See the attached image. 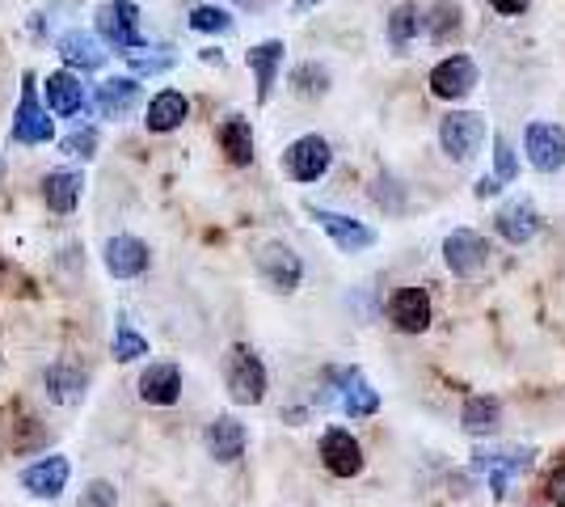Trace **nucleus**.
<instances>
[{
  "mask_svg": "<svg viewBox=\"0 0 565 507\" xmlns=\"http://www.w3.org/2000/svg\"><path fill=\"white\" fill-rule=\"evenodd\" d=\"M224 385H228V398L236 406H258L266 398V363L258 360L254 347L236 342L224 351Z\"/></svg>",
  "mask_w": 565,
  "mask_h": 507,
  "instance_id": "1",
  "label": "nucleus"
},
{
  "mask_svg": "<svg viewBox=\"0 0 565 507\" xmlns=\"http://www.w3.org/2000/svg\"><path fill=\"white\" fill-rule=\"evenodd\" d=\"M13 145H47L55 136V123H51L47 106L39 102V81L34 73L22 76V97H18V110H13Z\"/></svg>",
  "mask_w": 565,
  "mask_h": 507,
  "instance_id": "2",
  "label": "nucleus"
},
{
  "mask_svg": "<svg viewBox=\"0 0 565 507\" xmlns=\"http://www.w3.org/2000/svg\"><path fill=\"white\" fill-rule=\"evenodd\" d=\"M97 34H102V43L115 51H136L143 47V34H140V9L131 4V0H106L102 9H97Z\"/></svg>",
  "mask_w": 565,
  "mask_h": 507,
  "instance_id": "3",
  "label": "nucleus"
},
{
  "mask_svg": "<svg viewBox=\"0 0 565 507\" xmlns=\"http://www.w3.org/2000/svg\"><path fill=\"white\" fill-rule=\"evenodd\" d=\"M439 145L451 161H472L486 145V119L477 110H451L439 123Z\"/></svg>",
  "mask_w": 565,
  "mask_h": 507,
  "instance_id": "4",
  "label": "nucleus"
},
{
  "mask_svg": "<svg viewBox=\"0 0 565 507\" xmlns=\"http://www.w3.org/2000/svg\"><path fill=\"white\" fill-rule=\"evenodd\" d=\"M330 166H333V148L326 136H300V140H291L287 152H282V169L296 182H317V178L330 173Z\"/></svg>",
  "mask_w": 565,
  "mask_h": 507,
  "instance_id": "5",
  "label": "nucleus"
},
{
  "mask_svg": "<svg viewBox=\"0 0 565 507\" xmlns=\"http://www.w3.org/2000/svg\"><path fill=\"white\" fill-rule=\"evenodd\" d=\"M523 152L541 173H557L565 166V127L557 123H527L523 127Z\"/></svg>",
  "mask_w": 565,
  "mask_h": 507,
  "instance_id": "6",
  "label": "nucleus"
},
{
  "mask_svg": "<svg viewBox=\"0 0 565 507\" xmlns=\"http://www.w3.org/2000/svg\"><path fill=\"white\" fill-rule=\"evenodd\" d=\"M258 275L275 292H296L300 279H305V263H300V254H296L291 245L266 242L258 250Z\"/></svg>",
  "mask_w": 565,
  "mask_h": 507,
  "instance_id": "7",
  "label": "nucleus"
},
{
  "mask_svg": "<svg viewBox=\"0 0 565 507\" xmlns=\"http://www.w3.org/2000/svg\"><path fill=\"white\" fill-rule=\"evenodd\" d=\"M308 216L326 229V237H330L342 254H359V250H372V245H376V229H367L363 220L330 212V208H308Z\"/></svg>",
  "mask_w": 565,
  "mask_h": 507,
  "instance_id": "8",
  "label": "nucleus"
},
{
  "mask_svg": "<svg viewBox=\"0 0 565 507\" xmlns=\"http://www.w3.org/2000/svg\"><path fill=\"white\" fill-rule=\"evenodd\" d=\"M486 258H490V245H486V237L477 229H451L448 237H444V263H448L451 275L469 279V275H477L486 266Z\"/></svg>",
  "mask_w": 565,
  "mask_h": 507,
  "instance_id": "9",
  "label": "nucleus"
},
{
  "mask_svg": "<svg viewBox=\"0 0 565 507\" xmlns=\"http://www.w3.org/2000/svg\"><path fill=\"white\" fill-rule=\"evenodd\" d=\"M477 89V64L472 55H448L444 64L430 68V94L444 97V102H460Z\"/></svg>",
  "mask_w": 565,
  "mask_h": 507,
  "instance_id": "10",
  "label": "nucleus"
},
{
  "mask_svg": "<svg viewBox=\"0 0 565 507\" xmlns=\"http://www.w3.org/2000/svg\"><path fill=\"white\" fill-rule=\"evenodd\" d=\"M321 465L330 469L333 478H354L359 469H363V448H359V440L351 432H342V427H330V432L321 435Z\"/></svg>",
  "mask_w": 565,
  "mask_h": 507,
  "instance_id": "11",
  "label": "nucleus"
},
{
  "mask_svg": "<svg viewBox=\"0 0 565 507\" xmlns=\"http://www.w3.org/2000/svg\"><path fill=\"white\" fill-rule=\"evenodd\" d=\"M60 60L68 64L72 73H97L102 64H106V43H102V34H89V30H68V34H60Z\"/></svg>",
  "mask_w": 565,
  "mask_h": 507,
  "instance_id": "12",
  "label": "nucleus"
},
{
  "mask_svg": "<svg viewBox=\"0 0 565 507\" xmlns=\"http://www.w3.org/2000/svg\"><path fill=\"white\" fill-rule=\"evenodd\" d=\"M388 321L401 335H423L430 326V296L426 288H397L388 300Z\"/></svg>",
  "mask_w": 565,
  "mask_h": 507,
  "instance_id": "13",
  "label": "nucleus"
},
{
  "mask_svg": "<svg viewBox=\"0 0 565 507\" xmlns=\"http://www.w3.org/2000/svg\"><path fill=\"white\" fill-rule=\"evenodd\" d=\"M102 263H106V271H110L115 279H136V275L148 271V245H143L140 237L118 233V237H110L106 250H102Z\"/></svg>",
  "mask_w": 565,
  "mask_h": 507,
  "instance_id": "14",
  "label": "nucleus"
},
{
  "mask_svg": "<svg viewBox=\"0 0 565 507\" xmlns=\"http://www.w3.org/2000/svg\"><path fill=\"white\" fill-rule=\"evenodd\" d=\"M68 474H72L68 457L55 453V457H43V461H34L30 469H22V486L34 499H60L64 486H68Z\"/></svg>",
  "mask_w": 565,
  "mask_h": 507,
  "instance_id": "15",
  "label": "nucleus"
},
{
  "mask_svg": "<svg viewBox=\"0 0 565 507\" xmlns=\"http://www.w3.org/2000/svg\"><path fill=\"white\" fill-rule=\"evenodd\" d=\"M245 423H236L233 414H215L212 423H207V435H203V444H207V453H212L220 465H233V461L245 457Z\"/></svg>",
  "mask_w": 565,
  "mask_h": 507,
  "instance_id": "16",
  "label": "nucleus"
},
{
  "mask_svg": "<svg viewBox=\"0 0 565 507\" xmlns=\"http://www.w3.org/2000/svg\"><path fill=\"white\" fill-rule=\"evenodd\" d=\"M140 398L148 406H173L182 398V368L178 363H148L140 372Z\"/></svg>",
  "mask_w": 565,
  "mask_h": 507,
  "instance_id": "17",
  "label": "nucleus"
},
{
  "mask_svg": "<svg viewBox=\"0 0 565 507\" xmlns=\"http://www.w3.org/2000/svg\"><path fill=\"white\" fill-rule=\"evenodd\" d=\"M43 94H47V110L51 115H85V106H89V94H85V85H81V73H51L43 81Z\"/></svg>",
  "mask_w": 565,
  "mask_h": 507,
  "instance_id": "18",
  "label": "nucleus"
},
{
  "mask_svg": "<svg viewBox=\"0 0 565 507\" xmlns=\"http://www.w3.org/2000/svg\"><path fill=\"white\" fill-rule=\"evenodd\" d=\"M94 102L102 119H127L140 106V85H136V76H110V81L97 85Z\"/></svg>",
  "mask_w": 565,
  "mask_h": 507,
  "instance_id": "19",
  "label": "nucleus"
},
{
  "mask_svg": "<svg viewBox=\"0 0 565 507\" xmlns=\"http://www.w3.org/2000/svg\"><path fill=\"white\" fill-rule=\"evenodd\" d=\"M494 224H498V233H502L511 245H527L536 233H541V212H536V203L515 199V203H507V208L498 212Z\"/></svg>",
  "mask_w": 565,
  "mask_h": 507,
  "instance_id": "20",
  "label": "nucleus"
},
{
  "mask_svg": "<svg viewBox=\"0 0 565 507\" xmlns=\"http://www.w3.org/2000/svg\"><path fill=\"white\" fill-rule=\"evenodd\" d=\"M81 194H85V178L76 169H55V173L43 178V203H47L51 212H60V216L76 212Z\"/></svg>",
  "mask_w": 565,
  "mask_h": 507,
  "instance_id": "21",
  "label": "nucleus"
},
{
  "mask_svg": "<svg viewBox=\"0 0 565 507\" xmlns=\"http://www.w3.org/2000/svg\"><path fill=\"white\" fill-rule=\"evenodd\" d=\"M282 51L287 47H282L279 39H266V43L245 51V64H249V73L258 81V102H270L275 76H279V68H282Z\"/></svg>",
  "mask_w": 565,
  "mask_h": 507,
  "instance_id": "22",
  "label": "nucleus"
},
{
  "mask_svg": "<svg viewBox=\"0 0 565 507\" xmlns=\"http://www.w3.org/2000/svg\"><path fill=\"white\" fill-rule=\"evenodd\" d=\"M190 115V102L186 94H178V89H161V94L148 102V115H143V123H148V131H178L182 123H186Z\"/></svg>",
  "mask_w": 565,
  "mask_h": 507,
  "instance_id": "23",
  "label": "nucleus"
},
{
  "mask_svg": "<svg viewBox=\"0 0 565 507\" xmlns=\"http://www.w3.org/2000/svg\"><path fill=\"white\" fill-rule=\"evenodd\" d=\"M43 385H47V398L55 406H76L81 398H85V372L81 368H68V363H51L47 377H43Z\"/></svg>",
  "mask_w": 565,
  "mask_h": 507,
  "instance_id": "24",
  "label": "nucleus"
},
{
  "mask_svg": "<svg viewBox=\"0 0 565 507\" xmlns=\"http://www.w3.org/2000/svg\"><path fill=\"white\" fill-rule=\"evenodd\" d=\"M220 148H224V157L233 161V166H249L254 161V127L249 119H241V115H228V119L220 123Z\"/></svg>",
  "mask_w": 565,
  "mask_h": 507,
  "instance_id": "25",
  "label": "nucleus"
},
{
  "mask_svg": "<svg viewBox=\"0 0 565 507\" xmlns=\"http://www.w3.org/2000/svg\"><path fill=\"white\" fill-rule=\"evenodd\" d=\"M342 411L351 414V419H367V414L380 411V393L367 385L363 372H347L342 377Z\"/></svg>",
  "mask_w": 565,
  "mask_h": 507,
  "instance_id": "26",
  "label": "nucleus"
},
{
  "mask_svg": "<svg viewBox=\"0 0 565 507\" xmlns=\"http://www.w3.org/2000/svg\"><path fill=\"white\" fill-rule=\"evenodd\" d=\"M423 25H426V39H430V43H451V39L460 34V25H465V13H460L456 0H435Z\"/></svg>",
  "mask_w": 565,
  "mask_h": 507,
  "instance_id": "27",
  "label": "nucleus"
},
{
  "mask_svg": "<svg viewBox=\"0 0 565 507\" xmlns=\"http://www.w3.org/2000/svg\"><path fill=\"white\" fill-rule=\"evenodd\" d=\"M418 30H426V25L414 4H397V9L388 13V43H393V51L409 47V43L418 39Z\"/></svg>",
  "mask_w": 565,
  "mask_h": 507,
  "instance_id": "28",
  "label": "nucleus"
},
{
  "mask_svg": "<svg viewBox=\"0 0 565 507\" xmlns=\"http://www.w3.org/2000/svg\"><path fill=\"white\" fill-rule=\"evenodd\" d=\"M127 64H131L136 76H161L178 64V55L169 47H136V51H127Z\"/></svg>",
  "mask_w": 565,
  "mask_h": 507,
  "instance_id": "29",
  "label": "nucleus"
},
{
  "mask_svg": "<svg viewBox=\"0 0 565 507\" xmlns=\"http://www.w3.org/2000/svg\"><path fill=\"white\" fill-rule=\"evenodd\" d=\"M498 419H502V406H498L494 398H469L465 402V432L490 435L498 427Z\"/></svg>",
  "mask_w": 565,
  "mask_h": 507,
  "instance_id": "30",
  "label": "nucleus"
},
{
  "mask_svg": "<svg viewBox=\"0 0 565 507\" xmlns=\"http://www.w3.org/2000/svg\"><path fill=\"white\" fill-rule=\"evenodd\" d=\"M233 13L228 9H220V4H199V9H190V30H199V34H233Z\"/></svg>",
  "mask_w": 565,
  "mask_h": 507,
  "instance_id": "31",
  "label": "nucleus"
},
{
  "mask_svg": "<svg viewBox=\"0 0 565 507\" xmlns=\"http://www.w3.org/2000/svg\"><path fill=\"white\" fill-rule=\"evenodd\" d=\"M291 85H296L300 97H321L330 89V73H326L321 64H300V68L291 73Z\"/></svg>",
  "mask_w": 565,
  "mask_h": 507,
  "instance_id": "32",
  "label": "nucleus"
},
{
  "mask_svg": "<svg viewBox=\"0 0 565 507\" xmlns=\"http://www.w3.org/2000/svg\"><path fill=\"white\" fill-rule=\"evenodd\" d=\"M140 356H148V338L136 335L131 326H118V330H115V360L118 363H136Z\"/></svg>",
  "mask_w": 565,
  "mask_h": 507,
  "instance_id": "33",
  "label": "nucleus"
},
{
  "mask_svg": "<svg viewBox=\"0 0 565 507\" xmlns=\"http://www.w3.org/2000/svg\"><path fill=\"white\" fill-rule=\"evenodd\" d=\"M115 504H118V490L106 478H94V483L81 490V499H76V507H115Z\"/></svg>",
  "mask_w": 565,
  "mask_h": 507,
  "instance_id": "34",
  "label": "nucleus"
},
{
  "mask_svg": "<svg viewBox=\"0 0 565 507\" xmlns=\"http://www.w3.org/2000/svg\"><path fill=\"white\" fill-rule=\"evenodd\" d=\"M60 148H64L68 157H81V161H89V157L97 152V131H94V127H81V131H72V136Z\"/></svg>",
  "mask_w": 565,
  "mask_h": 507,
  "instance_id": "35",
  "label": "nucleus"
},
{
  "mask_svg": "<svg viewBox=\"0 0 565 507\" xmlns=\"http://www.w3.org/2000/svg\"><path fill=\"white\" fill-rule=\"evenodd\" d=\"M494 166H498V182H515L519 178V166H515V152H511V145H507V136H498L494 140Z\"/></svg>",
  "mask_w": 565,
  "mask_h": 507,
  "instance_id": "36",
  "label": "nucleus"
},
{
  "mask_svg": "<svg viewBox=\"0 0 565 507\" xmlns=\"http://www.w3.org/2000/svg\"><path fill=\"white\" fill-rule=\"evenodd\" d=\"M548 499H553L557 507H565V465L548 478Z\"/></svg>",
  "mask_w": 565,
  "mask_h": 507,
  "instance_id": "37",
  "label": "nucleus"
},
{
  "mask_svg": "<svg viewBox=\"0 0 565 507\" xmlns=\"http://www.w3.org/2000/svg\"><path fill=\"white\" fill-rule=\"evenodd\" d=\"M490 4H494L502 18H515V13H523V9L532 4V0H490Z\"/></svg>",
  "mask_w": 565,
  "mask_h": 507,
  "instance_id": "38",
  "label": "nucleus"
},
{
  "mask_svg": "<svg viewBox=\"0 0 565 507\" xmlns=\"http://www.w3.org/2000/svg\"><path fill=\"white\" fill-rule=\"evenodd\" d=\"M498 191H502V187H498V178H494V173L477 182V194H481V199H490V194H498Z\"/></svg>",
  "mask_w": 565,
  "mask_h": 507,
  "instance_id": "39",
  "label": "nucleus"
},
{
  "mask_svg": "<svg viewBox=\"0 0 565 507\" xmlns=\"http://www.w3.org/2000/svg\"><path fill=\"white\" fill-rule=\"evenodd\" d=\"M321 0H296V13H308V9H317Z\"/></svg>",
  "mask_w": 565,
  "mask_h": 507,
  "instance_id": "40",
  "label": "nucleus"
},
{
  "mask_svg": "<svg viewBox=\"0 0 565 507\" xmlns=\"http://www.w3.org/2000/svg\"><path fill=\"white\" fill-rule=\"evenodd\" d=\"M241 9H258V4H266V0H236Z\"/></svg>",
  "mask_w": 565,
  "mask_h": 507,
  "instance_id": "41",
  "label": "nucleus"
}]
</instances>
